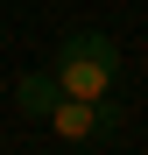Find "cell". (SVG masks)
<instances>
[{"label": "cell", "mask_w": 148, "mask_h": 155, "mask_svg": "<svg viewBox=\"0 0 148 155\" xmlns=\"http://www.w3.org/2000/svg\"><path fill=\"white\" fill-rule=\"evenodd\" d=\"M14 106L28 113V120H42L49 106H57V78H49V71H28V78L14 85Z\"/></svg>", "instance_id": "obj_3"}, {"label": "cell", "mask_w": 148, "mask_h": 155, "mask_svg": "<svg viewBox=\"0 0 148 155\" xmlns=\"http://www.w3.org/2000/svg\"><path fill=\"white\" fill-rule=\"evenodd\" d=\"M42 127L57 141H71V148H92V141H113L120 113H113V99H64L57 92V106L42 113Z\"/></svg>", "instance_id": "obj_2"}, {"label": "cell", "mask_w": 148, "mask_h": 155, "mask_svg": "<svg viewBox=\"0 0 148 155\" xmlns=\"http://www.w3.org/2000/svg\"><path fill=\"white\" fill-rule=\"evenodd\" d=\"M49 78H57L64 99H113V85H120V49H113V35L71 28V35L57 42V57H49Z\"/></svg>", "instance_id": "obj_1"}]
</instances>
